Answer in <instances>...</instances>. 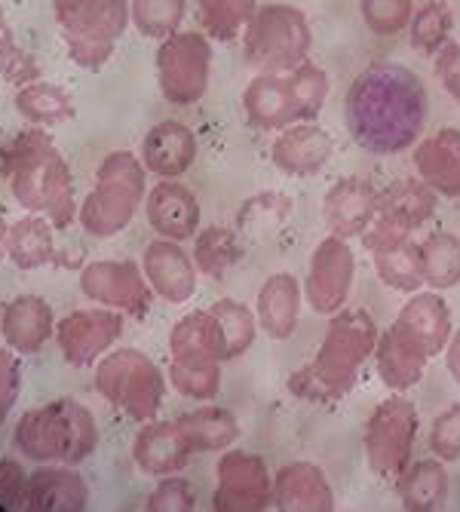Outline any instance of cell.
I'll list each match as a JSON object with an SVG mask.
<instances>
[{
	"label": "cell",
	"instance_id": "8d00e7d4",
	"mask_svg": "<svg viewBox=\"0 0 460 512\" xmlns=\"http://www.w3.org/2000/svg\"><path fill=\"white\" fill-rule=\"evenodd\" d=\"M255 13H258V0H197L200 31L215 43L237 40Z\"/></svg>",
	"mask_w": 460,
	"mask_h": 512
},
{
	"label": "cell",
	"instance_id": "d590c367",
	"mask_svg": "<svg viewBox=\"0 0 460 512\" xmlns=\"http://www.w3.org/2000/svg\"><path fill=\"white\" fill-rule=\"evenodd\" d=\"M166 378L178 396L212 402L221 390V362L209 356H169Z\"/></svg>",
	"mask_w": 460,
	"mask_h": 512
},
{
	"label": "cell",
	"instance_id": "2e32d148",
	"mask_svg": "<svg viewBox=\"0 0 460 512\" xmlns=\"http://www.w3.org/2000/svg\"><path fill=\"white\" fill-rule=\"evenodd\" d=\"M246 120L258 129H286L292 123H310L292 74H255L243 89Z\"/></svg>",
	"mask_w": 460,
	"mask_h": 512
},
{
	"label": "cell",
	"instance_id": "277c9868",
	"mask_svg": "<svg viewBox=\"0 0 460 512\" xmlns=\"http://www.w3.org/2000/svg\"><path fill=\"white\" fill-rule=\"evenodd\" d=\"M16 451L31 463H71L80 467L99 448V424L77 399H53L28 408L13 430Z\"/></svg>",
	"mask_w": 460,
	"mask_h": 512
},
{
	"label": "cell",
	"instance_id": "cb8c5ba5",
	"mask_svg": "<svg viewBox=\"0 0 460 512\" xmlns=\"http://www.w3.org/2000/svg\"><path fill=\"white\" fill-rule=\"evenodd\" d=\"M273 509L283 512H332L335 491L322 467L310 460H295L273 476Z\"/></svg>",
	"mask_w": 460,
	"mask_h": 512
},
{
	"label": "cell",
	"instance_id": "4dcf8cb0",
	"mask_svg": "<svg viewBox=\"0 0 460 512\" xmlns=\"http://www.w3.org/2000/svg\"><path fill=\"white\" fill-rule=\"evenodd\" d=\"M427 356L411 347L393 325L387 332L378 335V344H375V365H378V378L384 381L387 390L393 393H405L411 390L414 384H421L424 378V368H427Z\"/></svg>",
	"mask_w": 460,
	"mask_h": 512
},
{
	"label": "cell",
	"instance_id": "e0dca14e",
	"mask_svg": "<svg viewBox=\"0 0 460 512\" xmlns=\"http://www.w3.org/2000/svg\"><path fill=\"white\" fill-rule=\"evenodd\" d=\"M145 218L157 237L188 243L200 234L203 209L197 194L178 178H160L145 197Z\"/></svg>",
	"mask_w": 460,
	"mask_h": 512
},
{
	"label": "cell",
	"instance_id": "30bf717a",
	"mask_svg": "<svg viewBox=\"0 0 460 512\" xmlns=\"http://www.w3.org/2000/svg\"><path fill=\"white\" fill-rule=\"evenodd\" d=\"M418 424V408L405 396H390L372 411L362 433V448L365 463L375 476L387 479L405 470L414 451V439H418Z\"/></svg>",
	"mask_w": 460,
	"mask_h": 512
},
{
	"label": "cell",
	"instance_id": "ac0fdd59",
	"mask_svg": "<svg viewBox=\"0 0 460 512\" xmlns=\"http://www.w3.org/2000/svg\"><path fill=\"white\" fill-rule=\"evenodd\" d=\"M393 329L411 344V347H418L427 359L439 356L448 341H451V310L445 304V298L436 292V289H421V292H414L405 307L399 310L396 322H393Z\"/></svg>",
	"mask_w": 460,
	"mask_h": 512
},
{
	"label": "cell",
	"instance_id": "44dd1931",
	"mask_svg": "<svg viewBox=\"0 0 460 512\" xmlns=\"http://www.w3.org/2000/svg\"><path fill=\"white\" fill-rule=\"evenodd\" d=\"M89 506V482L71 463H40L28 473V512H83Z\"/></svg>",
	"mask_w": 460,
	"mask_h": 512
},
{
	"label": "cell",
	"instance_id": "836d02e7",
	"mask_svg": "<svg viewBox=\"0 0 460 512\" xmlns=\"http://www.w3.org/2000/svg\"><path fill=\"white\" fill-rule=\"evenodd\" d=\"M16 114L31 123V126H56V123H68L74 117V96L50 80H34L16 89Z\"/></svg>",
	"mask_w": 460,
	"mask_h": 512
},
{
	"label": "cell",
	"instance_id": "f6af8a7d",
	"mask_svg": "<svg viewBox=\"0 0 460 512\" xmlns=\"http://www.w3.org/2000/svg\"><path fill=\"white\" fill-rule=\"evenodd\" d=\"M194 506H197L194 485L188 479H181V473L157 479V485L145 500V509L151 512H191Z\"/></svg>",
	"mask_w": 460,
	"mask_h": 512
},
{
	"label": "cell",
	"instance_id": "9a60e30c",
	"mask_svg": "<svg viewBox=\"0 0 460 512\" xmlns=\"http://www.w3.org/2000/svg\"><path fill=\"white\" fill-rule=\"evenodd\" d=\"M362 243L375 261L378 279L387 289H396L402 295H414L424 289L421 243H414L411 234L375 218L372 227L362 234Z\"/></svg>",
	"mask_w": 460,
	"mask_h": 512
},
{
	"label": "cell",
	"instance_id": "f5cc1de1",
	"mask_svg": "<svg viewBox=\"0 0 460 512\" xmlns=\"http://www.w3.org/2000/svg\"><path fill=\"white\" fill-rule=\"evenodd\" d=\"M10 25H7V13H4V7H0V34H4Z\"/></svg>",
	"mask_w": 460,
	"mask_h": 512
},
{
	"label": "cell",
	"instance_id": "ab89813d",
	"mask_svg": "<svg viewBox=\"0 0 460 512\" xmlns=\"http://www.w3.org/2000/svg\"><path fill=\"white\" fill-rule=\"evenodd\" d=\"M209 310H212V316H215L218 325H221V338H224V356H227V362H234V359L246 356V353L252 350L255 338H258V329H261V325H258V316H255L246 304L230 301V298L215 301Z\"/></svg>",
	"mask_w": 460,
	"mask_h": 512
},
{
	"label": "cell",
	"instance_id": "6da1fadb",
	"mask_svg": "<svg viewBox=\"0 0 460 512\" xmlns=\"http://www.w3.org/2000/svg\"><path fill=\"white\" fill-rule=\"evenodd\" d=\"M344 123L365 154H405L424 132L427 89L418 74L399 62H372L347 89Z\"/></svg>",
	"mask_w": 460,
	"mask_h": 512
},
{
	"label": "cell",
	"instance_id": "5b68a950",
	"mask_svg": "<svg viewBox=\"0 0 460 512\" xmlns=\"http://www.w3.org/2000/svg\"><path fill=\"white\" fill-rule=\"evenodd\" d=\"M148 197V169L132 151H111L96 172V188L77 209V221L92 240H111L132 224Z\"/></svg>",
	"mask_w": 460,
	"mask_h": 512
},
{
	"label": "cell",
	"instance_id": "e575fe53",
	"mask_svg": "<svg viewBox=\"0 0 460 512\" xmlns=\"http://www.w3.org/2000/svg\"><path fill=\"white\" fill-rule=\"evenodd\" d=\"M169 356H209L227 362L221 325L212 310H191L181 316L169 332Z\"/></svg>",
	"mask_w": 460,
	"mask_h": 512
},
{
	"label": "cell",
	"instance_id": "ffe728a7",
	"mask_svg": "<svg viewBox=\"0 0 460 512\" xmlns=\"http://www.w3.org/2000/svg\"><path fill=\"white\" fill-rule=\"evenodd\" d=\"M142 270L148 276L154 295L163 298L166 304H188L191 295L197 292V276H200V270L194 264V255L184 252L181 243H175V240L157 237L145 249Z\"/></svg>",
	"mask_w": 460,
	"mask_h": 512
},
{
	"label": "cell",
	"instance_id": "1f68e13d",
	"mask_svg": "<svg viewBox=\"0 0 460 512\" xmlns=\"http://www.w3.org/2000/svg\"><path fill=\"white\" fill-rule=\"evenodd\" d=\"M175 424L194 454L227 451L240 439V424H237L234 411L218 408V405H203L197 411L181 414V417H175Z\"/></svg>",
	"mask_w": 460,
	"mask_h": 512
},
{
	"label": "cell",
	"instance_id": "4316f807",
	"mask_svg": "<svg viewBox=\"0 0 460 512\" xmlns=\"http://www.w3.org/2000/svg\"><path fill=\"white\" fill-rule=\"evenodd\" d=\"M301 298H304V286L298 283L295 273L280 270L264 279L255 301V316L267 338L289 341L295 335L301 319Z\"/></svg>",
	"mask_w": 460,
	"mask_h": 512
},
{
	"label": "cell",
	"instance_id": "484cf974",
	"mask_svg": "<svg viewBox=\"0 0 460 512\" xmlns=\"http://www.w3.org/2000/svg\"><path fill=\"white\" fill-rule=\"evenodd\" d=\"M197 135L178 120L154 123L142 138V163L157 178H181L197 160Z\"/></svg>",
	"mask_w": 460,
	"mask_h": 512
},
{
	"label": "cell",
	"instance_id": "681fc988",
	"mask_svg": "<svg viewBox=\"0 0 460 512\" xmlns=\"http://www.w3.org/2000/svg\"><path fill=\"white\" fill-rule=\"evenodd\" d=\"M436 74L448 96L460 105V40H448L436 53Z\"/></svg>",
	"mask_w": 460,
	"mask_h": 512
},
{
	"label": "cell",
	"instance_id": "8fae6325",
	"mask_svg": "<svg viewBox=\"0 0 460 512\" xmlns=\"http://www.w3.org/2000/svg\"><path fill=\"white\" fill-rule=\"evenodd\" d=\"M80 292L99 307L117 310L132 319H145L154 301V289L145 270L129 258L89 261L80 270Z\"/></svg>",
	"mask_w": 460,
	"mask_h": 512
},
{
	"label": "cell",
	"instance_id": "7c38bea8",
	"mask_svg": "<svg viewBox=\"0 0 460 512\" xmlns=\"http://www.w3.org/2000/svg\"><path fill=\"white\" fill-rule=\"evenodd\" d=\"M273 506V479L258 454L227 448L215 467L212 509L218 512H264Z\"/></svg>",
	"mask_w": 460,
	"mask_h": 512
},
{
	"label": "cell",
	"instance_id": "8992f818",
	"mask_svg": "<svg viewBox=\"0 0 460 512\" xmlns=\"http://www.w3.org/2000/svg\"><path fill=\"white\" fill-rule=\"evenodd\" d=\"M59 37L74 65L102 71L126 34L129 0H53Z\"/></svg>",
	"mask_w": 460,
	"mask_h": 512
},
{
	"label": "cell",
	"instance_id": "52a82bcc",
	"mask_svg": "<svg viewBox=\"0 0 460 512\" xmlns=\"http://www.w3.org/2000/svg\"><path fill=\"white\" fill-rule=\"evenodd\" d=\"M96 390L129 421L148 424L160 417L166 399V375L148 353L135 347H117L96 365Z\"/></svg>",
	"mask_w": 460,
	"mask_h": 512
},
{
	"label": "cell",
	"instance_id": "5bb4252c",
	"mask_svg": "<svg viewBox=\"0 0 460 512\" xmlns=\"http://www.w3.org/2000/svg\"><path fill=\"white\" fill-rule=\"evenodd\" d=\"M353 279H356V255L350 243L344 237L329 234L310 255L304 298L316 313L332 316L347 304Z\"/></svg>",
	"mask_w": 460,
	"mask_h": 512
},
{
	"label": "cell",
	"instance_id": "f907efd6",
	"mask_svg": "<svg viewBox=\"0 0 460 512\" xmlns=\"http://www.w3.org/2000/svg\"><path fill=\"white\" fill-rule=\"evenodd\" d=\"M445 368L454 384H460V329L451 332V341L445 347Z\"/></svg>",
	"mask_w": 460,
	"mask_h": 512
},
{
	"label": "cell",
	"instance_id": "7bdbcfd3",
	"mask_svg": "<svg viewBox=\"0 0 460 512\" xmlns=\"http://www.w3.org/2000/svg\"><path fill=\"white\" fill-rule=\"evenodd\" d=\"M0 77H4L16 89L43 77L40 62L31 56V50H25V46L19 43V37L10 28L0 34Z\"/></svg>",
	"mask_w": 460,
	"mask_h": 512
},
{
	"label": "cell",
	"instance_id": "f35d334b",
	"mask_svg": "<svg viewBox=\"0 0 460 512\" xmlns=\"http://www.w3.org/2000/svg\"><path fill=\"white\" fill-rule=\"evenodd\" d=\"M243 258L240 240L230 227H203L194 237V264L209 279H224Z\"/></svg>",
	"mask_w": 460,
	"mask_h": 512
},
{
	"label": "cell",
	"instance_id": "4fadbf2b",
	"mask_svg": "<svg viewBox=\"0 0 460 512\" xmlns=\"http://www.w3.org/2000/svg\"><path fill=\"white\" fill-rule=\"evenodd\" d=\"M123 335V313L108 307H80L56 322V344L71 368H96Z\"/></svg>",
	"mask_w": 460,
	"mask_h": 512
},
{
	"label": "cell",
	"instance_id": "7a4b0ae2",
	"mask_svg": "<svg viewBox=\"0 0 460 512\" xmlns=\"http://www.w3.org/2000/svg\"><path fill=\"white\" fill-rule=\"evenodd\" d=\"M0 175H4L13 200L25 212L43 215L56 230H65L77 221L80 206L71 166L43 126H28L16 132L0 148Z\"/></svg>",
	"mask_w": 460,
	"mask_h": 512
},
{
	"label": "cell",
	"instance_id": "d6a6232c",
	"mask_svg": "<svg viewBox=\"0 0 460 512\" xmlns=\"http://www.w3.org/2000/svg\"><path fill=\"white\" fill-rule=\"evenodd\" d=\"M7 258L19 270H40L46 264L59 261V246H56V227L43 215H22L19 221L10 224L7 237Z\"/></svg>",
	"mask_w": 460,
	"mask_h": 512
},
{
	"label": "cell",
	"instance_id": "83f0119b",
	"mask_svg": "<svg viewBox=\"0 0 460 512\" xmlns=\"http://www.w3.org/2000/svg\"><path fill=\"white\" fill-rule=\"evenodd\" d=\"M414 169L430 184V188L445 197H460V129H439L427 135L424 142L414 145Z\"/></svg>",
	"mask_w": 460,
	"mask_h": 512
},
{
	"label": "cell",
	"instance_id": "ee69618b",
	"mask_svg": "<svg viewBox=\"0 0 460 512\" xmlns=\"http://www.w3.org/2000/svg\"><path fill=\"white\" fill-rule=\"evenodd\" d=\"M359 16L368 25V31L393 37L408 28L414 16V4L411 0H359Z\"/></svg>",
	"mask_w": 460,
	"mask_h": 512
},
{
	"label": "cell",
	"instance_id": "74e56055",
	"mask_svg": "<svg viewBox=\"0 0 460 512\" xmlns=\"http://www.w3.org/2000/svg\"><path fill=\"white\" fill-rule=\"evenodd\" d=\"M421 270L427 289H454L460 283V237L448 234V230H436V234L421 240Z\"/></svg>",
	"mask_w": 460,
	"mask_h": 512
},
{
	"label": "cell",
	"instance_id": "ba28073f",
	"mask_svg": "<svg viewBox=\"0 0 460 512\" xmlns=\"http://www.w3.org/2000/svg\"><path fill=\"white\" fill-rule=\"evenodd\" d=\"M313 31L307 16L292 4H264L243 31L246 62L258 74H289L307 62Z\"/></svg>",
	"mask_w": 460,
	"mask_h": 512
},
{
	"label": "cell",
	"instance_id": "3957f363",
	"mask_svg": "<svg viewBox=\"0 0 460 512\" xmlns=\"http://www.w3.org/2000/svg\"><path fill=\"white\" fill-rule=\"evenodd\" d=\"M378 335L372 313L362 307H341L332 313L313 362L301 365L289 378V393L319 405L344 399L356 387L362 365L375 356Z\"/></svg>",
	"mask_w": 460,
	"mask_h": 512
},
{
	"label": "cell",
	"instance_id": "b9f144b4",
	"mask_svg": "<svg viewBox=\"0 0 460 512\" xmlns=\"http://www.w3.org/2000/svg\"><path fill=\"white\" fill-rule=\"evenodd\" d=\"M129 16L142 37L166 40L169 34L181 31V22L188 16V0H129Z\"/></svg>",
	"mask_w": 460,
	"mask_h": 512
},
{
	"label": "cell",
	"instance_id": "9c48e42d",
	"mask_svg": "<svg viewBox=\"0 0 460 512\" xmlns=\"http://www.w3.org/2000/svg\"><path fill=\"white\" fill-rule=\"evenodd\" d=\"M157 86L175 108L197 105L212 77V40L203 31H175L157 46Z\"/></svg>",
	"mask_w": 460,
	"mask_h": 512
},
{
	"label": "cell",
	"instance_id": "bcb514c9",
	"mask_svg": "<svg viewBox=\"0 0 460 512\" xmlns=\"http://www.w3.org/2000/svg\"><path fill=\"white\" fill-rule=\"evenodd\" d=\"M430 451H433V457H439L445 463L460 460V402L448 405L445 411H439L433 417Z\"/></svg>",
	"mask_w": 460,
	"mask_h": 512
},
{
	"label": "cell",
	"instance_id": "c3c4849f",
	"mask_svg": "<svg viewBox=\"0 0 460 512\" xmlns=\"http://www.w3.org/2000/svg\"><path fill=\"white\" fill-rule=\"evenodd\" d=\"M28 494V473L19 460L0 457V506L4 509H25Z\"/></svg>",
	"mask_w": 460,
	"mask_h": 512
},
{
	"label": "cell",
	"instance_id": "603a6c76",
	"mask_svg": "<svg viewBox=\"0 0 460 512\" xmlns=\"http://www.w3.org/2000/svg\"><path fill=\"white\" fill-rule=\"evenodd\" d=\"M332 151H335L332 135L322 126H316V120H310V123H292L280 129V135H276V142L270 148V160L280 172L292 178H304L326 166L332 160Z\"/></svg>",
	"mask_w": 460,
	"mask_h": 512
},
{
	"label": "cell",
	"instance_id": "7dc6e473",
	"mask_svg": "<svg viewBox=\"0 0 460 512\" xmlns=\"http://www.w3.org/2000/svg\"><path fill=\"white\" fill-rule=\"evenodd\" d=\"M22 393V362L19 353L10 347H0V427L7 424Z\"/></svg>",
	"mask_w": 460,
	"mask_h": 512
},
{
	"label": "cell",
	"instance_id": "f1b7e54d",
	"mask_svg": "<svg viewBox=\"0 0 460 512\" xmlns=\"http://www.w3.org/2000/svg\"><path fill=\"white\" fill-rule=\"evenodd\" d=\"M436 200H439V194L421 175L418 178H396L381 191L378 221L411 234V230L424 227L433 218Z\"/></svg>",
	"mask_w": 460,
	"mask_h": 512
},
{
	"label": "cell",
	"instance_id": "7402d4cb",
	"mask_svg": "<svg viewBox=\"0 0 460 512\" xmlns=\"http://www.w3.org/2000/svg\"><path fill=\"white\" fill-rule=\"evenodd\" d=\"M56 322L50 301L40 295H16L0 313V338L19 356H34L46 341L56 338Z\"/></svg>",
	"mask_w": 460,
	"mask_h": 512
},
{
	"label": "cell",
	"instance_id": "d6986e66",
	"mask_svg": "<svg viewBox=\"0 0 460 512\" xmlns=\"http://www.w3.org/2000/svg\"><path fill=\"white\" fill-rule=\"evenodd\" d=\"M378 206H381V191H375L365 178L350 175L329 188L326 200H322V218L329 224V234L356 240L378 218Z\"/></svg>",
	"mask_w": 460,
	"mask_h": 512
},
{
	"label": "cell",
	"instance_id": "60d3db41",
	"mask_svg": "<svg viewBox=\"0 0 460 512\" xmlns=\"http://www.w3.org/2000/svg\"><path fill=\"white\" fill-rule=\"evenodd\" d=\"M451 28H454V16L445 0H427L424 7L414 10V16L408 22V40L418 53L436 56L451 40Z\"/></svg>",
	"mask_w": 460,
	"mask_h": 512
},
{
	"label": "cell",
	"instance_id": "816d5d0a",
	"mask_svg": "<svg viewBox=\"0 0 460 512\" xmlns=\"http://www.w3.org/2000/svg\"><path fill=\"white\" fill-rule=\"evenodd\" d=\"M7 237H10V224L4 221V215H0V264L7 258Z\"/></svg>",
	"mask_w": 460,
	"mask_h": 512
},
{
	"label": "cell",
	"instance_id": "d4e9b609",
	"mask_svg": "<svg viewBox=\"0 0 460 512\" xmlns=\"http://www.w3.org/2000/svg\"><path fill=\"white\" fill-rule=\"evenodd\" d=\"M191 445L184 442L181 430L175 421H148L142 424V430L135 433L132 442V460L138 473L163 479V476H175L188 467L191 460Z\"/></svg>",
	"mask_w": 460,
	"mask_h": 512
},
{
	"label": "cell",
	"instance_id": "f546056e",
	"mask_svg": "<svg viewBox=\"0 0 460 512\" xmlns=\"http://www.w3.org/2000/svg\"><path fill=\"white\" fill-rule=\"evenodd\" d=\"M451 479L445 470V460L427 457V460H408L405 470L396 476V494L399 503L411 512H433L448 503Z\"/></svg>",
	"mask_w": 460,
	"mask_h": 512
}]
</instances>
